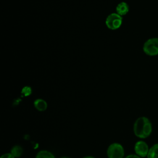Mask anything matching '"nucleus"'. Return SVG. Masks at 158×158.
<instances>
[{
    "label": "nucleus",
    "mask_w": 158,
    "mask_h": 158,
    "mask_svg": "<svg viewBox=\"0 0 158 158\" xmlns=\"http://www.w3.org/2000/svg\"><path fill=\"white\" fill-rule=\"evenodd\" d=\"M35 158H55V157L51 152L46 150H42L36 154Z\"/></svg>",
    "instance_id": "9d476101"
},
{
    "label": "nucleus",
    "mask_w": 158,
    "mask_h": 158,
    "mask_svg": "<svg viewBox=\"0 0 158 158\" xmlns=\"http://www.w3.org/2000/svg\"><path fill=\"white\" fill-rule=\"evenodd\" d=\"M147 157L148 158H158V143L149 148Z\"/></svg>",
    "instance_id": "1a4fd4ad"
},
{
    "label": "nucleus",
    "mask_w": 158,
    "mask_h": 158,
    "mask_svg": "<svg viewBox=\"0 0 158 158\" xmlns=\"http://www.w3.org/2000/svg\"><path fill=\"white\" fill-rule=\"evenodd\" d=\"M124 158H141V157L139 156H137L136 154V155H135V154H130V155H128V156H126Z\"/></svg>",
    "instance_id": "ddd939ff"
},
{
    "label": "nucleus",
    "mask_w": 158,
    "mask_h": 158,
    "mask_svg": "<svg viewBox=\"0 0 158 158\" xmlns=\"http://www.w3.org/2000/svg\"><path fill=\"white\" fill-rule=\"evenodd\" d=\"M83 158H94V157H93V156H86V157H84Z\"/></svg>",
    "instance_id": "4468645a"
},
{
    "label": "nucleus",
    "mask_w": 158,
    "mask_h": 158,
    "mask_svg": "<svg viewBox=\"0 0 158 158\" xmlns=\"http://www.w3.org/2000/svg\"><path fill=\"white\" fill-rule=\"evenodd\" d=\"M1 158H15V157L11 154V153H6L2 155Z\"/></svg>",
    "instance_id": "f8f14e48"
},
{
    "label": "nucleus",
    "mask_w": 158,
    "mask_h": 158,
    "mask_svg": "<svg viewBox=\"0 0 158 158\" xmlns=\"http://www.w3.org/2000/svg\"><path fill=\"white\" fill-rule=\"evenodd\" d=\"M122 18L117 14H111L106 19V24L107 27L111 30L118 28L122 25Z\"/></svg>",
    "instance_id": "20e7f679"
},
{
    "label": "nucleus",
    "mask_w": 158,
    "mask_h": 158,
    "mask_svg": "<svg viewBox=\"0 0 158 158\" xmlns=\"http://www.w3.org/2000/svg\"><path fill=\"white\" fill-rule=\"evenodd\" d=\"M33 104L35 107L39 111H44L45 110H46L48 107L47 102L42 99H36L34 101Z\"/></svg>",
    "instance_id": "0eeeda50"
},
{
    "label": "nucleus",
    "mask_w": 158,
    "mask_h": 158,
    "mask_svg": "<svg viewBox=\"0 0 158 158\" xmlns=\"http://www.w3.org/2000/svg\"><path fill=\"white\" fill-rule=\"evenodd\" d=\"M136 154L140 157H144L148 156L149 152V147L147 143L143 141H137L134 147Z\"/></svg>",
    "instance_id": "39448f33"
},
{
    "label": "nucleus",
    "mask_w": 158,
    "mask_h": 158,
    "mask_svg": "<svg viewBox=\"0 0 158 158\" xmlns=\"http://www.w3.org/2000/svg\"><path fill=\"white\" fill-rule=\"evenodd\" d=\"M22 93L25 96H28L31 94V89L30 86H25L22 90Z\"/></svg>",
    "instance_id": "9b49d317"
},
{
    "label": "nucleus",
    "mask_w": 158,
    "mask_h": 158,
    "mask_svg": "<svg viewBox=\"0 0 158 158\" xmlns=\"http://www.w3.org/2000/svg\"><path fill=\"white\" fill-rule=\"evenodd\" d=\"M23 151V150L22 146L19 145H15L12 148L10 153L15 158H19L22 155Z\"/></svg>",
    "instance_id": "6e6552de"
},
{
    "label": "nucleus",
    "mask_w": 158,
    "mask_h": 158,
    "mask_svg": "<svg viewBox=\"0 0 158 158\" xmlns=\"http://www.w3.org/2000/svg\"><path fill=\"white\" fill-rule=\"evenodd\" d=\"M143 51L150 56L158 55V38H151L148 40L143 45Z\"/></svg>",
    "instance_id": "f03ea898"
},
{
    "label": "nucleus",
    "mask_w": 158,
    "mask_h": 158,
    "mask_svg": "<svg viewBox=\"0 0 158 158\" xmlns=\"http://www.w3.org/2000/svg\"><path fill=\"white\" fill-rule=\"evenodd\" d=\"M60 158H71V157H62Z\"/></svg>",
    "instance_id": "2eb2a0df"
},
{
    "label": "nucleus",
    "mask_w": 158,
    "mask_h": 158,
    "mask_svg": "<svg viewBox=\"0 0 158 158\" xmlns=\"http://www.w3.org/2000/svg\"><path fill=\"white\" fill-rule=\"evenodd\" d=\"M129 10V7L128 5L125 2H122L120 4H118L116 7V12L117 14L121 15H124L128 13Z\"/></svg>",
    "instance_id": "423d86ee"
},
{
    "label": "nucleus",
    "mask_w": 158,
    "mask_h": 158,
    "mask_svg": "<svg viewBox=\"0 0 158 158\" xmlns=\"http://www.w3.org/2000/svg\"><path fill=\"white\" fill-rule=\"evenodd\" d=\"M124 153L123 147L118 143H112L107 149L108 158H123Z\"/></svg>",
    "instance_id": "7ed1b4c3"
},
{
    "label": "nucleus",
    "mask_w": 158,
    "mask_h": 158,
    "mask_svg": "<svg viewBox=\"0 0 158 158\" xmlns=\"http://www.w3.org/2000/svg\"><path fill=\"white\" fill-rule=\"evenodd\" d=\"M135 135L139 138L148 137L152 132V124L146 117H141L136 119L133 125Z\"/></svg>",
    "instance_id": "f257e3e1"
}]
</instances>
